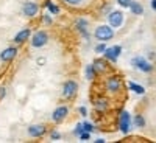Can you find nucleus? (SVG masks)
Here are the masks:
<instances>
[{"label": "nucleus", "mask_w": 156, "mask_h": 143, "mask_svg": "<svg viewBox=\"0 0 156 143\" xmlns=\"http://www.w3.org/2000/svg\"><path fill=\"white\" fill-rule=\"evenodd\" d=\"M114 36V31L112 28H109L108 25H101L95 30V37L100 39V41H109V39Z\"/></svg>", "instance_id": "nucleus-1"}, {"label": "nucleus", "mask_w": 156, "mask_h": 143, "mask_svg": "<svg viewBox=\"0 0 156 143\" xmlns=\"http://www.w3.org/2000/svg\"><path fill=\"white\" fill-rule=\"evenodd\" d=\"M129 126H131V115L128 112H122L120 117H119V129L123 134H128Z\"/></svg>", "instance_id": "nucleus-2"}, {"label": "nucleus", "mask_w": 156, "mask_h": 143, "mask_svg": "<svg viewBox=\"0 0 156 143\" xmlns=\"http://www.w3.org/2000/svg\"><path fill=\"white\" fill-rule=\"evenodd\" d=\"M131 64H133L136 69H139L140 72H151L153 70V66H151L148 61H145L144 58H134L131 61Z\"/></svg>", "instance_id": "nucleus-3"}, {"label": "nucleus", "mask_w": 156, "mask_h": 143, "mask_svg": "<svg viewBox=\"0 0 156 143\" xmlns=\"http://www.w3.org/2000/svg\"><path fill=\"white\" fill-rule=\"evenodd\" d=\"M103 53H105V58H106V59L115 62L117 59H119L120 53H122V48H120L119 45H114V47H111V48H105V51H103Z\"/></svg>", "instance_id": "nucleus-4"}, {"label": "nucleus", "mask_w": 156, "mask_h": 143, "mask_svg": "<svg viewBox=\"0 0 156 143\" xmlns=\"http://www.w3.org/2000/svg\"><path fill=\"white\" fill-rule=\"evenodd\" d=\"M76 90H78L76 83L75 81H67L66 84H64V87H62V97L64 98H72L76 94Z\"/></svg>", "instance_id": "nucleus-5"}, {"label": "nucleus", "mask_w": 156, "mask_h": 143, "mask_svg": "<svg viewBox=\"0 0 156 143\" xmlns=\"http://www.w3.org/2000/svg\"><path fill=\"white\" fill-rule=\"evenodd\" d=\"M106 87H108V90L109 92H119L120 90V87H122V81H120V78L119 76H111L109 80L106 81Z\"/></svg>", "instance_id": "nucleus-6"}, {"label": "nucleus", "mask_w": 156, "mask_h": 143, "mask_svg": "<svg viewBox=\"0 0 156 143\" xmlns=\"http://www.w3.org/2000/svg\"><path fill=\"white\" fill-rule=\"evenodd\" d=\"M45 44H47V34L44 31H37L33 36V39H31V45L33 47H42Z\"/></svg>", "instance_id": "nucleus-7"}, {"label": "nucleus", "mask_w": 156, "mask_h": 143, "mask_svg": "<svg viewBox=\"0 0 156 143\" xmlns=\"http://www.w3.org/2000/svg\"><path fill=\"white\" fill-rule=\"evenodd\" d=\"M109 23L112 25V27L119 28L120 25L123 23V14H122L120 11H114V12H111V14H109Z\"/></svg>", "instance_id": "nucleus-8"}, {"label": "nucleus", "mask_w": 156, "mask_h": 143, "mask_svg": "<svg viewBox=\"0 0 156 143\" xmlns=\"http://www.w3.org/2000/svg\"><path fill=\"white\" fill-rule=\"evenodd\" d=\"M16 55H17V50L14 47H9V48H6V50L2 51L0 58H2V61H5V62H9V61H12V59L16 58Z\"/></svg>", "instance_id": "nucleus-9"}, {"label": "nucleus", "mask_w": 156, "mask_h": 143, "mask_svg": "<svg viewBox=\"0 0 156 143\" xmlns=\"http://www.w3.org/2000/svg\"><path fill=\"white\" fill-rule=\"evenodd\" d=\"M28 134L31 137H42L45 134V126L42 124H34V126H30L28 128Z\"/></svg>", "instance_id": "nucleus-10"}, {"label": "nucleus", "mask_w": 156, "mask_h": 143, "mask_svg": "<svg viewBox=\"0 0 156 143\" xmlns=\"http://www.w3.org/2000/svg\"><path fill=\"white\" fill-rule=\"evenodd\" d=\"M37 12V5L34 2H27L23 5V14L28 16V17H33L34 14Z\"/></svg>", "instance_id": "nucleus-11"}, {"label": "nucleus", "mask_w": 156, "mask_h": 143, "mask_svg": "<svg viewBox=\"0 0 156 143\" xmlns=\"http://www.w3.org/2000/svg\"><path fill=\"white\" fill-rule=\"evenodd\" d=\"M67 107L66 106H61V107H58L55 112H53V120L55 121H61V120H64L66 118V115H67Z\"/></svg>", "instance_id": "nucleus-12"}, {"label": "nucleus", "mask_w": 156, "mask_h": 143, "mask_svg": "<svg viewBox=\"0 0 156 143\" xmlns=\"http://www.w3.org/2000/svg\"><path fill=\"white\" fill-rule=\"evenodd\" d=\"M28 36H30V30L25 28V30H22V31H19V33L16 34L14 41H16V42H25V41L28 39Z\"/></svg>", "instance_id": "nucleus-13"}, {"label": "nucleus", "mask_w": 156, "mask_h": 143, "mask_svg": "<svg viewBox=\"0 0 156 143\" xmlns=\"http://www.w3.org/2000/svg\"><path fill=\"white\" fill-rule=\"evenodd\" d=\"M128 6H129V9H131L133 14H136V16H139V14H142V12H144V8H142V5L137 3V2H133V0H131V3H129Z\"/></svg>", "instance_id": "nucleus-14"}, {"label": "nucleus", "mask_w": 156, "mask_h": 143, "mask_svg": "<svg viewBox=\"0 0 156 143\" xmlns=\"http://www.w3.org/2000/svg\"><path fill=\"white\" fill-rule=\"evenodd\" d=\"M106 66H108V64L103 61V59H95L94 61V69H97L100 72H105L106 70Z\"/></svg>", "instance_id": "nucleus-15"}, {"label": "nucleus", "mask_w": 156, "mask_h": 143, "mask_svg": "<svg viewBox=\"0 0 156 143\" xmlns=\"http://www.w3.org/2000/svg\"><path fill=\"white\" fill-rule=\"evenodd\" d=\"M129 89H131L133 92L139 94V95H142V94H145V89L142 87V86H139V84H136V83H129Z\"/></svg>", "instance_id": "nucleus-16"}, {"label": "nucleus", "mask_w": 156, "mask_h": 143, "mask_svg": "<svg viewBox=\"0 0 156 143\" xmlns=\"http://www.w3.org/2000/svg\"><path fill=\"white\" fill-rule=\"evenodd\" d=\"M95 109H97V111H105V109H108V100H98V101L95 103Z\"/></svg>", "instance_id": "nucleus-17"}, {"label": "nucleus", "mask_w": 156, "mask_h": 143, "mask_svg": "<svg viewBox=\"0 0 156 143\" xmlns=\"http://www.w3.org/2000/svg\"><path fill=\"white\" fill-rule=\"evenodd\" d=\"M45 6L50 9V12H51V14H58V12H59V8H58L56 5H53V3H51L50 0H47V2H45Z\"/></svg>", "instance_id": "nucleus-18"}, {"label": "nucleus", "mask_w": 156, "mask_h": 143, "mask_svg": "<svg viewBox=\"0 0 156 143\" xmlns=\"http://www.w3.org/2000/svg\"><path fill=\"white\" fill-rule=\"evenodd\" d=\"M94 76H95V69H94V66H87V67H86V78H87V80H94Z\"/></svg>", "instance_id": "nucleus-19"}, {"label": "nucleus", "mask_w": 156, "mask_h": 143, "mask_svg": "<svg viewBox=\"0 0 156 143\" xmlns=\"http://www.w3.org/2000/svg\"><path fill=\"white\" fill-rule=\"evenodd\" d=\"M134 124L137 126V128H144L145 126V118L142 115H136L134 117Z\"/></svg>", "instance_id": "nucleus-20"}, {"label": "nucleus", "mask_w": 156, "mask_h": 143, "mask_svg": "<svg viewBox=\"0 0 156 143\" xmlns=\"http://www.w3.org/2000/svg\"><path fill=\"white\" fill-rule=\"evenodd\" d=\"M81 128H83V131H87V132L94 131V126L90 124V123H83V124H81Z\"/></svg>", "instance_id": "nucleus-21"}, {"label": "nucleus", "mask_w": 156, "mask_h": 143, "mask_svg": "<svg viewBox=\"0 0 156 143\" xmlns=\"http://www.w3.org/2000/svg\"><path fill=\"white\" fill-rule=\"evenodd\" d=\"M78 137H80L81 140H89V132L87 131H81L80 134H78Z\"/></svg>", "instance_id": "nucleus-22"}, {"label": "nucleus", "mask_w": 156, "mask_h": 143, "mask_svg": "<svg viewBox=\"0 0 156 143\" xmlns=\"http://www.w3.org/2000/svg\"><path fill=\"white\" fill-rule=\"evenodd\" d=\"M117 2H119V5L120 6H123V8H126L129 3H131V0H117Z\"/></svg>", "instance_id": "nucleus-23"}, {"label": "nucleus", "mask_w": 156, "mask_h": 143, "mask_svg": "<svg viewBox=\"0 0 156 143\" xmlns=\"http://www.w3.org/2000/svg\"><path fill=\"white\" fill-rule=\"evenodd\" d=\"M105 48H106V45L100 44V45H97V47H95V51H98V53H103V51H105Z\"/></svg>", "instance_id": "nucleus-24"}, {"label": "nucleus", "mask_w": 156, "mask_h": 143, "mask_svg": "<svg viewBox=\"0 0 156 143\" xmlns=\"http://www.w3.org/2000/svg\"><path fill=\"white\" fill-rule=\"evenodd\" d=\"M50 137H51V140H58V138H59L61 135H59V134H58L56 131H53V132H51V134H50Z\"/></svg>", "instance_id": "nucleus-25"}, {"label": "nucleus", "mask_w": 156, "mask_h": 143, "mask_svg": "<svg viewBox=\"0 0 156 143\" xmlns=\"http://www.w3.org/2000/svg\"><path fill=\"white\" fill-rule=\"evenodd\" d=\"M64 2H66V3H70V5H78V3L81 2V0H64Z\"/></svg>", "instance_id": "nucleus-26"}, {"label": "nucleus", "mask_w": 156, "mask_h": 143, "mask_svg": "<svg viewBox=\"0 0 156 143\" xmlns=\"http://www.w3.org/2000/svg\"><path fill=\"white\" fill-rule=\"evenodd\" d=\"M5 94H6V90H5V89H0V100L5 97Z\"/></svg>", "instance_id": "nucleus-27"}, {"label": "nucleus", "mask_w": 156, "mask_h": 143, "mask_svg": "<svg viewBox=\"0 0 156 143\" xmlns=\"http://www.w3.org/2000/svg\"><path fill=\"white\" fill-rule=\"evenodd\" d=\"M44 20H45V23H50V22H51V19L48 17V14H45V17H44Z\"/></svg>", "instance_id": "nucleus-28"}, {"label": "nucleus", "mask_w": 156, "mask_h": 143, "mask_svg": "<svg viewBox=\"0 0 156 143\" xmlns=\"http://www.w3.org/2000/svg\"><path fill=\"white\" fill-rule=\"evenodd\" d=\"M80 114L81 115H86V107H80Z\"/></svg>", "instance_id": "nucleus-29"}, {"label": "nucleus", "mask_w": 156, "mask_h": 143, "mask_svg": "<svg viewBox=\"0 0 156 143\" xmlns=\"http://www.w3.org/2000/svg\"><path fill=\"white\" fill-rule=\"evenodd\" d=\"M151 8L156 9V0H153V2H151Z\"/></svg>", "instance_id": "nucleus-30"}]
</instances>
